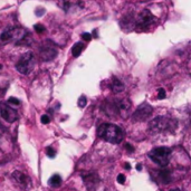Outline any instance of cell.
I'll use <instances>...</instances> for the list:
<instances>
[{
    "label": "cell",
    "instance_id": "1",
    "mask_svg": "<svg viewBox=\"0 0 191 191\" xmlns=\"http://www.w3.org/2000/svg\"><path fill=\"white\" fill-rule=\"evenodd\" d=\"M131 102L127 98H118L110 102H106L104 105V111L110 118H115V116H121L122 118H129L130 111H131Z\"/></svg>",
    "mask_w": 191,
    "mask_h": 191
},
{
    "label": "cell",
    "instance_id": "2",
    "mask_svg": "<svg viewBox=\"0 0 191 191\" xmlns=\"http://www.w3.org/2000/svg\"><path fill=\"white\" fill-rule=\"evenodd\" d=\"M97 135L104 141L113 144H118L124 139V133L120 127L111 123L101 124L97 129Z\"/></svg>",
    "mask_w": 191,
    "mask_h": 191
},
{
    "label": "cell",
    "instance_id": "3",
    "mask_svg": "<svg viewBox=\"0 0 191 191\" xmlns=\"http://www.w3.org/2000/svg\"><path fill=\"white\" fill-rule=\"evenodd\" d=\"M26 30L20 27H11L0 35V40L2 43H16L17 45H20L26 41Z\"/></svg>",
    "mask_w": 191,
    "mask_h": 191
},
{
    "label": "cell",
    "instance_id": "4",
    "mask_svg": "<svg viewBox=\"0 0 191 191\" xmlns=\"http://www.w3.org/2000/svg\"><path fill=\"white\" fill-rule=\"evenodd\" d=\"M149 127L154 133L173 131L176 127V121L165 118V116H158V118H153L151 121L150 124H149Z\"/></svg>",
    "mask_w": 191,
    "mask_h": 191
},
{
    "label": "cell",
    "instance_id": "5",
    "mask_svg": "<svg viewBox=\"0 0 191 191\" xmlns=\"http://www.w3.org/2000/svg\"><path fill=\"white\" fill-rule=\"evenodd\" d=\"M171 152L172 151H171L170 147H156V149H153V150H151L149 152V158L158 165L164 168L169 163Z\"/></svg>",
    "mask_w": 191,
    "mask_h": 191
},
{
    "label": "cell",
    "instance_id": "6",
    "mask_svg": "<svg viewBox=\"0 0 191 191\" xmlns=\"http://www.w3.org/2000/svg\"><path fill=\"white\" fill-rule=\"evenodd\" d=\"M35 56L32 55V53H26L19 58L16 64V68L23 75H28L35 68Z\"/></svg>",
    "mask_w": 191,
    "mask_h": 191
},
{
    "label": "cell",
    "instance_id": "7",
    "mask_svg": "<svg viewBox=\"0 0 191 191\" xmlns=\"http://www.w3.org/2000/svg\"><path fill=\"white\" fill-rule=\"evenodd\" d=\"M152 112H153L152 106L147 103H143L139 106L138 109H136V111L133 113L132 120L134 122H144V121H147L152 115Z\"/></svg>",
    "mask_w": 191,
    "mask_h": 191
},
{
    "label": "cell",
    "instance_id": "8",
    "mask_svg": "<svg viewBox=\"0 0 191 191\" xmlns=\"http://www.w3.org/2000/svg\"><path fill=\"white\" fill-rule=\"evenodd\" d=\"M156 21V17L151 14L150 10L144 9L143 11H141L136 17V26L141 27V28H147V26H150Z\"/></svg>",
    "mask_w": 191,
    "mask_h": 191
},
{
    "label": "cell",
    "instance_id": "9",
    "mask_svg": "<svg viewBox=\"0 0 191 191\" xmlns=\"http://www.w3.org/2000/svg\"><path fill=\"white\" fill-rule=\"evenodd\" d=\"M0 114H1L3 120H6L9 123L15 122L18 118V114H17V112H16V110L10 107L7 103L0 104Z\"/></svg>",
    "mask_w": 191,
    "mask_h": 191
},
{
    "label": "cell",
    "instance_id": "10",
    "mask_svg": "<svg viewBox=\"0 0 191 191\" xmlns=\"http://www.w3.org/2000/svg\"><path fill=\"white\" fill-rule=\"evenodd\" d=\"M39 53H40V57L43 60H45V62H50V60H53L54 58H56V56H57L58 52H57V49H56L54 46H52V45H45V46H41Z\"/></svg>",
    "mask_w": 191,
    "mask_h": 191
},
{
    "label": "cell",
    "instance_id": "11",
    "mask_svg": "<svg viewBox=\"0 0 191 191\" xmlns=\"http://www.w3.org/2000/svg\"><path fill=\"white\" fill-rule=\"evenodd\" d=\"M12 179L15 180L18 185H20L21 187H24V188L30 187V183H31L29 176L24 174L23 172H20V171H15V172L12 173Z\"/></svg>",
    "mask_w": 191,
    "mask_h": 191
},
{
    "label": "cell",
    "instance_id": "12",
    "mask_svg": "<svg viewBox=\"0 0 191 191\" xmlns=\"http://www.w3.org/2000/svg\"><path fill=\"white\" fill-rule=\"evenodd\" d=\"M83 180L85 182V185L87 187V189H93L95 188V185L98 183L100 181V178L96 173H86L83 176Z\"/></svg>",
    "mask_w": 191,
    "mask_h": 191
},
{
    "label": "cell",
    "instance_id": "13",
    "mask_svg": "<svg viewBox=\"0 0 191 191\" xmlns=\"http://www.w3.org/2000/svg\"><path fill=\"white\" fill-rule=\"evenodd\" d=\"M111 89L113 93H115V94L123 92L124 91L123 83L121 82L120 80H118V78H113V81L111 82Z\"/></svg>",
    "mask_w": 191,
    "mask_h": 191
},
{
    "label": "cell",
    "instance_id": "14",
    "mask_svg": "<svg viewBox=\"0 0 191 191\" xmlns=\"http://www.w3.org/2000/svg\"><path fill=\"white\" fill-rule=\"evenodd\" d=\"M159 178L160 180L162 181V183H164V185H169L171 182V174H170V171L168 170V169H163L159 172Z\"/></svg>",
    "mask_w": 191,
    "mask_h": 191
},
{
    "label": "cell",
    "instance_id": "15",
    "mask_svg": "<svg viewBox=\"0 0 191 191\" xmlns=\"http://www.w3.org/2000/svg\"><path fill=\"white\" fill-rule=\"evenodd\" d=\"M48 183H49V185L50 187H53V188H58L59 185H62V178H60L59 174H54V176L49 179Z\"/></svg>",
    "mask_w": 191,
    "mask_h": 191
},
{
    "label": "cell",
    "instance_id": "16",
    "mask_svg": "<svg viewBox=\"0 0 191 191\" xmlns=\"http://www.w3.org/2000/svg\"><path fill=\"white\" fill-rule=\"evenodd\" d=\"M83 49H84V45L82 43H76L72 48V54H73L74 57H78L82 54Z\"/></svg>",
    "mask_w": 191,
    "mask_h": 191
},
{
    "label": "cell",
    "instance_id": "17",
    "mask_svg": "<svg viewBox=\"0 0 191 191\" xmlns=\"http://www.w3.org/2000/svg\"><path fill=\"white\" fill-rule=\"evenodd\" d=\"M86 103H87L86 97L85 96H81L80 100H78V106H80V107H84V106L86 105Z\"/></svg>",
    "mask_w": 191,
    "mask_h": 191
},
{
    "label": "cell",
    "instance_id": "18",
    "mask_svg": "<svg viewBox=\"0 0 191 191\" xmlns=\"http://www.w3.org/2000/svg\"><path fill=\"white\" fill-rule=\"evenodd\" d=\"M158 98H159V100H163V98H165L164 88H159V91H158Z\"/></svg>",
    "mask_w": 191,
    "mask_h": 191
},
{
    "label": "cell",
    "instance_id": "19",
    "mask_svg": "<svg viewBox=\"0 0 191 191\" xmlns=\"http://www.w3.org/2000/svg\"><path fill=\"white\" fill-rule=\"evenodd\" d=\"M8 104H12V105H19L20 104V101L16 98V97H10L8 100Z\"/></svg>",
    "mask_w": 191,
    "mask_h": 191
},
{
    "label": "cell",
    "instance_id": "20",
    "mask_svg": "<svg viewBox=\"0 0 191 191\" xmlns=\"http://www.w3.org/2000/svg\"><path fill=\"white\" fill-rule=\"evenodd\" d=\"M46 153H47V156H49V158H54V156H56V151L54 150L53 147H47V150H46Z\"/></svg>",
    "mask_w": 191,
    "mask_h": 191
},
{
    "label": "cell",
    "instance_id": "21",
    "mask_svg": "<svg viewBox=\"0 0 191 191\" xmlns=\"http://www.w3.org/2000/svg\"><path fill=\"white\" fill-rule=\"evenodd\" d=\"M35 30H36V32L41 34V32L45 31V27L43 26V25H40V24H37V25H35Z\"/></svg>",
    "mask_w": 191,
    "mask_h": 191
},
{
    "label": "cell",
    "instance_id": "22",
    "mask_svg": "<svg viewBox=\"0 0 191 191\" xmlns=\"http://www.w3.org/2000/svg\"><path fill=\"white\" fill-rule=\"evenodd\" d=\"M82 38L86 41H89L92 39V35L91 34H88V32H84V34L82 35Z\"/></svg>",
    "mask_w": 191,
    "mask_h": 191
},
{
    "label": "cell",
    "instance_id": "23",
    "mask_svg": "<svg viewBox=\"0 0 191 191\" xmlns=\"http://www.w3.org/2000/svg\"><path fill=\"white\" fill-rule=\"evenodd\" d=\"M118 182L121 183V185L125 183V176H124V174H118Z\"/></svg>",
    "mask_w": 191,
    "mask_h": 191
},
{
    "label": "cell",
    "instance_id": "24",
    "mask_svg": "<svg viewBox=\"0 0 191 191\" xmlns=\"http://www.w3.org/2000/svg\"><path fill=\"white\" fill-rule=\"evenodd\" d=\"M49 121H50V118H49L48 115H43V116H41V123L48 124L49 123Z\"/></svg>",
    "mask_w": 191,
    "mask_h": 191
},
{
    "label": "cell",
    "instance_id": "25",
    "mask_svg": "<svg viewBox=\"0 0 191 191\" xmlns=\"http://www.w3.org/2000/svg\"><path fill=\"white\" fill-rule=\"evenodd\" d=\"M125 147H127V150L129 151V152H134V147H132V145H131V144H129V143H127L125 144Z\"/></svg>",
    "mask_w": 191,
    "mask_h": 191
},
{
    "label": "cell",
    "instance_id": "26",
    "mask_svg": "<svg viewBox=\"0 0 191 191\" xmlns=\"http://www.w3.org/2000/svg\"><path fill=\"white\" fill-rule=\"evenodd\" d=\"M5 132H6V129H5V127H3L2 124H0V138L5 134Z\"/></svg>",
    "mask_w": 191,
    "mask_h": 191
},
{
    "label": "cell",
    "instance_id": "27",
    "mask_svg": "<svg viewBox=\"0 0 191 191\" xmlns=\"http://www.w3.org/2000/svg\"><path fill=\"white\" fill-rule=\"evenodd\" d=\"M44 14H45L44 9H38V10L36 11V15H37V16H41V15H44Z\"/></svg>",
    "mask_w": 191,
    "mask_h": 191
},
{
    "label": "cell",
    "instance_id": "28",
    "mask_svg": "<svg viewBox=\"0 0 191 191\" xmlns=\"http://www.w3.org/2000/svg\"><path fill=\"white\" fill-rule=\"evenodd\" d=\"M125 169H129L130 170V169H131V165H130L129 163H125Z\"/></svg>",
    "mask_w": 191,
    "mask_h": 191
},
{
    "label": "cell",
    "instance_id": "29",
    "mask_svg": "<svg viewBox=\"0 0 191 191\" xmlns=\"http://www.w3.org/2000/svg\"><path fill=\"white\" fill-rule=\"evenodd\" d=\"M170 191H182V190H180V189H171Z\"/></svg>",
    "mask_w": 191,
    "mask_h": 191
},
{
    "label": "cell",
    "instance_id": "30",
    "mask_svg": "<svg viewBox=\"0 0 191 191\" xmlns=\"http://www.w3.org/2000/svg\"><path fill=\"white\" fill-rule=\"evenodd\" d=\"M136 169H138V170H141V169H142V168H141V165H140V164H139V165H136Z\"/></svg>",
    "mask_w": 191,
    "mask_h": 191
},
{
    "label": "cell",
    "instance_id": "31",
    "mask_svg": "<svg viewBox=\"0 0 191 191\" xmlns=\"http://www.w3.org/2000/svg\"><path fill=\"white\" fill-rule=\"evenodd\" d=\"M0 68H1V65H0Z\"/></svg>",
    "mask_w": 191,
    "mask_h": 191
}]
</instances>
